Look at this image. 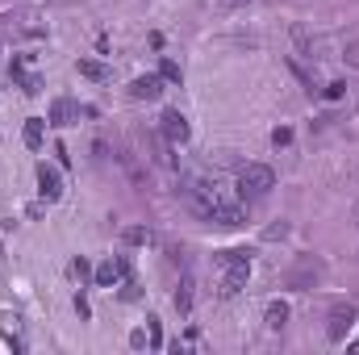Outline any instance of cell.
<instances>
[{"mask_svg": "<svg viewBox=\"0 0 359 355\" xmlns=\"http://www.w3.org/2000/svg\"><path fill=\"white\" fill-rule=\"evenodd\" d=\"M218 264L226 268V276H222V297H238V293L246 288V280H251V251H222Z\"/></svg>", "mask_w": 359, "mask_h": 355, "instance_id": "cell-1", "label": "cell"}, {"mask_svg": "<svg viewBox=\"0 0 359 355\" xmlns=\"http://www.w3.org/2000/svg\"><path fill=\"white\" fill-rule=\"evenodd\" d=\"M238 188H242V196H268L276 188V172L268 163H246L238 172Z\"/></svg>", "mask_w": 359, "mask_h": 355, "instance_id": "cell-2", "label": "cell"}, {"mask_svg": "<svg viewBox=\"0 0 359 355\" xmlns=\"http://www.w3.org/2000/svg\"><path fill=\"white\" fill-rule=\"evenodd\" d=\"M355 318H359V310L351 306V301H338V306L330 310V318H326V334H330V343H343L347 330L355 326Z\"/></svg>", "mask_w": 359, "mask_h": 355, "instance_id": "cell-3", "label": "cell"}, {"mask_svg": "<svg viewBox=\"0 0 359 355\" xmlns=\"http://www.w3.org/2000/svg\"><path fill=\"white\" fill-rule=\"evenodd\" d=\"M126 276H130V264H126L121 255H109L105 264H96V272H92V280H96L100 288H117Z\"/></svg>", "mask_w": 359, "mask_h": 355, "instance_id": "cell-4", "label": "cell"}, {"mask_svg": "<svg viewBox=\"0 0 359 355\" xmlns=\"http://www.w3.org/2000/svg\"><path fill=\"white\" fill-rule=\"evenodd\" d=\"M159 130H163V138H167L172 146H184L188 134H192V130H188V117H184L180 109H167V113L159 117Z\"/></svg>", "mask_w": 359, "mask_h": 355, "instance_id": "cell-5", "label": "cell"}, {"mask_svg": "<svg viewBox=\"0 0 359 355\" xmlns=\"http://www.w3.org/2000/svg\"><path fill=\"white\" fill-rule=\"evenodd\" d=\"M38 192H42L46 205H55V201L63 196V176L50 168V163H38Z\"/></svg>", "mask_w": 359, "mask_h": 355, "instance_id": "cell-6", "label": "cell"}, {"mask_svg": "<svg viewBox=\"0 0 359 355\" xmlns=\"http://www.w3.org/2000/svg\"><path fill=\"white\" fill-rule=\"evenodd\" d=\"M163 76H138L134 84H130V100H159L163 96Z\"/></svg>", "mask_w": 359, "mask_h": 355, "instance_id": "cell-7", "label": "cell"}, {"mask_svg": "<svg viewBox=\"0 0 359 355\" xmlns=\"http://www.w3.org/2000/svg\"><path fill=\"white\" fill-rule=\"evenodd\" d=\"M71 122H80V105L76 100H67V96H59L55 105H50V126H71Z\"/></svg>", "mask_w": 359, "mask_h": 355, "instance_id": "cell-8", "label": "cell"}, {"mask_svg": "<svg viewBox=\"0 0 359 355\" xmlns=\"http://www.w3.org/2000/svg\"><path fill=\"white\" fill-rule=\"evenodd\" d=\"M318 276H322V264H314L310 255H305V260L288 272V284H292V288H301V284H314Z\"/></svg>", "mask_w": 359, "mask_h": 355, "instance_id": "cell-9", "label": "cell"}, {"mask_svg": "<svg viewBox=\"0 0 359 355\" xmlns=\"http://www.w3.org/2000/svg\"><path fill=\"white\" fill-rule=\"evenodd\" d=\"M0 334L9 339V347H13V351H25V339H21V318H17V314H9V310L0 314Z\"/></svg>", "mask_w": 359, "mask_h": 355, "instance_id": "cell-10", "label": "cell"}, {"mask_svg": "<svg viewBox=\"0 0 359 355\" xmlns=\"http://www.w3.org/2000/svg\"><path fill=\"white\" fill-rule=\"evenodd\" d=\"M209 222H218V226H230V230H234V226H242L246 218H242V209H238V205H230V201H222V205H218V209L209 214Z\"/></svg>", "mask_w": 359, "mask_h": 355, "instance_id": "cell-11", "label": "cell"}, {"mask_svg": "<svg viewBox=\"0 0 359 355\" xmlns=\"http://www.w3.org/2000/svg\"><path fill=\"white\" fill-rule=\"evenodd\" d=\"M9 76H13V80L21 84V92H30V96H38V92H42V80H38V76H30V71L21 67V59H13V67H9Z\"/></svg>", "mask_w": 359, "mask_h": 355, "instance_id": "cell-12", "label": "cell"}, {"mask_svg": "<svg viewBox=\"0 0 359 355\" xmlns=\"http://www.w3.org/2000/svg\"><path fill=\"white\" fill-rule=\"evenodd\" d=\"M21 142H25L30 150H42V142H46V126H42V117H30V122H25Z\"/></svg>", "mask_w": 359, "mask_h": 355, "instance_id": "cell-13", "label": "cell"}, {"mask_svg": "<svg viewBox=\"0 0 359 355\" xmlns=\"http://www.w3.org/2000/svg\"><path fill=\"white\" fill-rule=\"evenodd\" d=\"M76 71H80L84 80H92V84H105V80H109V67L100 63V59H80V63H76Z\"/></svg>", "mask_w": 359, "mask_h": 355, "instance_id": "cell-14", "label": "cell"}, {"mask_svg": "<svg viewBox=\"0 0 359 355\" xmlns=\"http://www.w3.org/2000/svg\"><path fill=\"white\" fill-rule=\"evenodd\" d=\"M288 326V306L284 301H272L268 306V330H284Z\"/></svg>", "mask_w": 359, "mask_h": 355, "instance_id": "cell-15", "label": "cell"}, {"mask_svg": "<svg viewBox=\"0 0 359 355\" xmlns=\"http://www.w3.org/2000/svg\"><path fill=\"white\" fill-rule=\"evenodd\" d=\"M176 310H180V314L192 310V280H188V276H184V284L176 288Z\"/></svg>", "mask_w": 359, "mask_h": 355, "instance_id": "cell-16", "label": "cell"}, {"mask_svg": "<svg viewBox=\"0 0 359 355\" xmlns=\"http://www.w3.org/2000/svg\"><path fill=\"white\" fill-rule=\"evenodd\" d=\"M159 76H163L167 84H180V80H184V71H180L176 59H163V63H159Z\"/></svg>", "mask_w": 359, "mask_h": 355, "instance_id": "cell-17", "label": "cell"}, {"mask_svg": "<svg viewBox=\"0 0 359 355\" xmlns=\"http://www.w3.org/2000/svg\"><path fill=\"white\" fill-rule=\"evenodd\" d=\"M67 272H71V280H76V284H84V280L92 276V268H88V260H71V268H67Z\"/></svg>", "mask_w": 359, "mask_h": 355, "instance_id": "cell-18", "label": "cell"}, {"mask_svg": "<svg viewBox=\"0 0 359 355\" xmlns=\"http://www.w3.org/2000/svg\"><path fill=\"white\" fill-rule=\"evenodd\" d=\"M146 330H150V347H163V330H159V318H146Z\"/></svg>", "mask_w": 359, "mask_h": 355, "instance_id": "cell-19", "label": "cell"}, {"mask_svg": "<svg viewBox=\"0 0 359 355\" xmlns=\"http://www.w3.org/2000/svg\"><path fill=\"white\" fill-rule=\"evenodd\" d=\"M126 242H134V247H138V242H150V230H146V226H130V230H126Z\"/></svg>", "mask_w": 359, "mask_h": 355, "instance_id": "cell-20", "label": "cell"}, {"mask_svg": "<svg viewBox=\"0 0 359 355\" xmlns=\"http://www.w3.org/2000/svg\"><path fill=\"white\" fill-rule=\"evenodd\" d=\"M288 142H292V130H288V126L272 130V146H288Z\"/></svg>", "mask_w": 359, "mask_h": 355, "instance_id": "cell-21", "label": "cell"}, {"mask_svg": "<svg viewBox=\"0 0 359 355\" xmlns=\"http://www.w3.org/2000/svg\"><path fill=\"white\" fill-rule=\"evenodd\" d=\"M130 347H134V351L150 347V330H134V334H130Z\"/></svg>", "mask_w": 359, "mask_h": 355, "instance_id": "cell-22", "label": "cell"}, {"mask_svg": "<svg viewBox=\"0 0 359 355\" xmlns=\"http://www.w3.org/2000/svg\"><path fill=\"white\" fill-rule=\"evenodd\" d=\"M343 92H347V84H343V80H334V84H326V96H330V100H338Z\"/></svg>", "mask_w": 359, "mask_h": 355, "instance_id": "cell-23", "label": "cell"}, {"mask_svg": "<svg viewBox=\"0 0 359 355\" xmlns=\"http://www.w3.org/2000/svg\"><path fill=\"white\" fill-rule=\"evenodd\" d=\"M76 314H80V318H92V310H88V301H84L80 293H76Z\"/></svg>", "mask_w": 359, "mask_h": 355, "instance_id": "cell-24", "label": "cell"}, {"mask_svg": "<svg viewBox=\"0 0 359 355\" xmlns=\"http://www.w3.org/2000/svg\"><path fill=\"white\" fill-rule=\"evenodd\" d=\"M222 9H238V5H246V0H218Z\"/></svg>", "mask_w": 359, "mask_h": 355, "instance_id": "cell-25", "label": "cell"}]
</instances>
